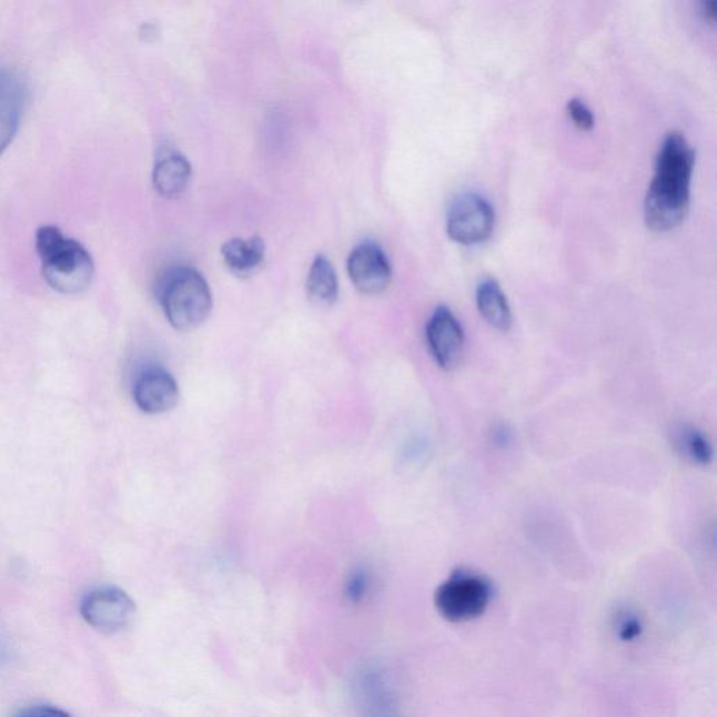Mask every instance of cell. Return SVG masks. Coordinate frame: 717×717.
Masks as SVG:
<instances>
[{"label":"cell","mask_w":717,"mask_h":717,"mask_svg":"<svg viewBox=\"0 0 717 717\" xmlns=\"http://www.w3.org/2000/svg\"><path fill=\"white\" fill-rule=\"evenodd\" d=\"M426 341L433 358L443 371H454L463 362L465 334L448 307H437L426 325Z\"/></svg>","instance_id":"obj_8"},{"label":"cell","mask_w":717,"mask_h":717,"mask_svg":"<svg viewBox=\"0 0 717 717\" xmlns=\"http://www.w3.org/2000/svg\"><path fill=\"white\" fill-rule=\"evenodd\" d=\"M13 717H72L68 711L53 708V706L41 705V706H30L20 710L19 714H16Z\"/></svg>","instance_id":"obj_20"},{"label":"cell","mask_w":717,"mask_h":717,"mask_svg":"<svg viewBox=\"0 0 717 717\" xmlns=\"http://www.w3.org/2000/svg\"><path fill=\"white\" fill-rule=\"evenodd\" d=\"M340 283L333 262L324 255L315 256L307 275L310 301L319 306H333L339 299Z\"/></svg>","instance_id":"obj_15"},{"label":"cell","mask_w":717,"mask_h":717,"mask_svg":"<svg viewBox=\"0 0 717 717\" xmlns=\"http://www.w3.org/2000/svg\"><path fill=\"white\" fill-rule=\"evenodd\" d=\"M221 253L230 271L239 276H249L264 262L265 243L260 238L230 239L222 245Z\"/></svg>","instance_id":"obj_13"},{"label":"cell","mask_w":717,"mask_h":717,"mask_svg":"<svg viewBox=\"0 0 717 717\" xmlns=\"http://www.w3.org/2000/svg\"><path fill=\"white\" fill-rule=\"evenodd\" d=\"M674 446L679 454L695 465H709L714 462V446L703 431L694 426H681L674 435Z\"/></svg>","instance_id":"obj_16"},{"label":"cell","mask_w":717,"mask_h":717,"mask_svg":"<svg viewBox=\"0 0 717 717\" xmlns=\"http://www.w3.org/2000/svg\"><path fill=\"white\" fill-rule=\"evenodd\" d=\"M567 112H569L572 120H574L576 127H579L580 130H592L594 125V117L592 111L588 110V107L583 103V101L572 99L569 103H567Z\"/></svg>","instance_id":"obj_19"},{"label":"cell","mask_w":717,"mask_h":717,"mask_svg":"<svg viewBox=\"0 0 717 717\" xmlns=\"http://www.w3.org/2000/svg\"><path fill=\"white\" fill-rule=\"evenodd\" d=\"M371 592V577L365 570L353 572L350 580L346 582L345 594L351 603H362Z\"/></svg>","instance_id":"obj_18"},{"label":"cell","mask_w":717,"mask_h":717,"mask_svg":"<svg viewBox=\"0 0 717 717\" xmlns=\"http://www.w3.org/2000/svg\"><path fill=\"white\" fill-rule=\"evenodd\" d=\"M160 306L176 331L190 333L205 323L213 309L211 287L195 267L175 266L160 281Z\"/></svg>","instance_id":"obj_3"},{"label":"cell","mask_w":717,"mask_h":717,"mask_svg":"<svg viewBox=\"0 0 717 717\" xmlns=\"http://www.w3.org/2000/svg\"><path fill=\"white\" fill-rule=\"evenodd\" d=\"M27 99L24 80L12 69L0 68V156L18 135Z\"/></svg>","instance_id":"obj_11"},{"label":"cell","mask_w":717,"mask_h":717,"mask_svg":"<svg viewBox=\"0 0 717 717\" xmlns=\"http://www.w3.org/2000/svg\"><path fill=\"white\" fill-rule=\"evenodd\" d=\"M615 630H617L620 640L634 642L642 635L644 626H642L638 615L633 612H620L615 618Z\"/></svg>","instance_id":"obj_17"},{"label":"cell","mask_w":717,"mask_h":717,"mask_svg":"<svg viewBox=\"0 0 717 717\" xmlns=\"http://www.w3.org/2000/svg\"><path fill=\"white\" fill-rule=\"evenodd\" d=\"M347 272L357 291L368 296L387 291L393 280L388 256L373 242H363L352 250L347 259Z\"/></svg>","instance_id":"obj_9"},{"label":"cell","mask_w":717,"mask_h":717,"mask_svg":"<svg viewBox=\"0 0 717 717\" xmlns=\"http://www.w3.org/2000/svg\"><path fill=\"white\" fill-rule=\"evenodd\" d=\"M192 175L189 159L173 149H164L154 163V190L165 198H176L186 190Z\"/></svg>","instance_id":"obj_12"},{"label":"cell","mask_w":717,"mask_h":717,"mask_svg":"<svg viewBox=\"0 0 717 717\" xmlns=\"http://www.w3.org/2000/svg\"><path fill=\"white\" fill-rule=\"evenodd\" d=\"M135 603L118 587H100L83 598L80 613L85 623L100 633L112 634L124 629L135 617Z\"/></svg>","instance_id":"obj_6"},{"label":"cell","mask_w":717,"mask_h":717,"mask_svg":"<svg viewBox=\"0 0 717 717\" xmlns=\"http://www.w3.org/2000/svg\"><path fill=\"white\" fill-rule=\"evenodd\" d=\"M476 306L486 323L506 333L513 324V315L499 283L495 280H484L476 289Z\"/></svg>","instance_id":"obj_14"},{"label":"cell","mask_w":717,"mask_h":717,"mask_svg":"<svg viewBox=\"0 0 717 717\" xmlns=\"http://www.w3.org/2000/svg\"><path fill=\"white\" fill-rule=\"evenodd\" d=\"M703 10L706 16V19H709L710 21H715L717 3L714 2V0H711V2H704Z\"/></svg>","instance_id":"obj_21"},{"label":"cell","mask_w":717,"mask_h":717,"mask_svg":"<svg viewBox=\"0 0 717 717\" xmlns=\"http://www.w3.org/2000/svg\"><path fill=\"white\" fill-rule=\"evenodd\" d=\"M495 226V212L489 202L467 192L453 201L447 215V233L463 244H475L488 239Z\"/></svg>","instance_id":"obj_5"},{"label":"cell","mask_w":717,"mask_h":717,"mask_svg":"<svg viewBox=\"0 0 717 717\" xmlns=\"http://www.w3.org/2000/svg\"><path fill=\"white\" fill-rule=\"evenodd\" d=\"M695 164L691 143L681 132H670L663 141L645 200V221L655 232L681 224L689 209V184Z\"/></svg>","instance_id":"obj_1"},{"label":"cell","mask_w":717,"mask_h":717,"mask_svg":"<svg viewBox=\"0 0 717 717\" xmlns=\"http://www.w3.org/2000/svg\"><path fill=\"white\" fill-rule=\"evenodd\" d=\"M492 594L494 588L485 576L458 569L436 588L433 600L444 619L463 624L483 617L489 607Z\"/></svg>","instance_id":"obj_4"},{"label":"cell","mask_w":717,"mask_h":717,"mask_svg":"<svg viewBox=\"0 0 717 717\" xmlns=\"http://www.w3.org/2000/svg\"><path fill=\"white\" fill-rule=\"evenodd\" d=\"M42 275L53 291L78 294L92 285L94 262L83 244L67 238L55 226H42L36 234Z\"/></svg>","instance_id":"obj_2"},{"label":"cell","mask_w":717,"mask_h":717,"mask_svg":"<svg viewBox=\"0 0 717 717\" xmlns=\"http://www.w3.org/2000/svg\"><path fill=\"white\" fill-rule=\"evenodd\" d=\"M133 400L138 408L148 415L165 414L174 410L180 401L179 383L173 374L160 366H151L137 377Z\"/></svg>","instance_id":"obj_10"},{"label":"cell","mask_w":717,"mask_h":717,"mask_svg":"<svg viewBox=\"0 0 717 717\" xmlns=\"http://www.w3.org/2000/svg\"><path fill=\"white\" fill-rule=\"evenodd\" d=\"M353 704L357 717H401L397 693L387 676L367 667L353 681Z\"/></svg>","instance_id":"obj_7"}]
</instances>
